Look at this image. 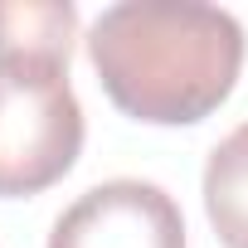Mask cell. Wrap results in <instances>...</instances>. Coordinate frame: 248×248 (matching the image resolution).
Instances as JSON below:
<instances>
[{
    "instance_id": "1",
    "label": "cell",
    "mask_w": 248,
    "mask_h": 248,
    "mask_svg": "<svg viewBox=\"0 0 248 248\" xmlns=\"http://www.w3.org/2000/svg\"><path fill=\"white\" fill-rule=\"evenodd\" d=\"M243 25L204 0H122L88 30V59L117 112L190 127L229 102L243 73Z\"/></svg>"
},
{
    "instance_id": "2",
    "label": "cell",
    "mask_w": 248,
    "mask_h": 248,
    "mask_svg": "<svg viewBox=\"0 0 248 248\" xmlns=\"http://www.w3.org/2000/svg\"><path fill=\"white\" fill-rule=\"evenodd\" d=\"M83 151V107L68 63L44 54L0 59V200L59 185Z\"/></svg>"
},
{
    "instance_id": "5",
    "label": "cell",
    "mask_w": 248,
    "mask_h": 248,
    "mask_svg": "<svg viewBox=\"0 0 248 248\" xmlns=\"http://www.w3.org/2000/svg\"><path fill=\"white\" fill-rule=\"evenodd\" d=\"M73 34H78V5L68 0H0V59L5 54H44L68 63L73 54Z\"/></svg>"
},
{
    "instance_id": "3",
    "label": "cell",
    "mask_w": 248,
    "mask_h": 248,
    "mask_svg": "<svg viewBox=\"0 0 248 248\" xmlns=\"http://www.w3.org/2000/svg\"><path fill=\"white\" fill-rule=\"evenodd\" d=\"M49 248H185V219L161 185L122 175L83 190L54 219Z\"/></svg>"
},
{
    "instance_id": "4",
    "label": "cell",
    "mask_w": 248,
    "mask_h": 248,
    "mask_svg": "<svg viewBox=\"0 0 248 248\" xmlns=\"http://www.w3.org/2000/svg\"><path fill=\"white\" fill-rule=\"evenodd\" d=\"M204 214L224 248H248V122L204 161Z\"/></svg>"
}]
</instances>
